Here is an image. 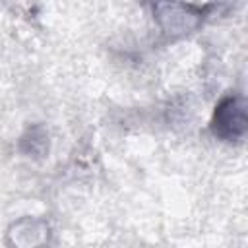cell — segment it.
<instances>
[{
    "label": "cell",
    "instance_id": "6da1fadb",
    "mask_svg": "<svg viewBox=\"0 0 248 248\" xmlns=\"http://www.w3.org/2000/svg\"><path fill=\"white\" fill-rule=\"evenodd\" d=\"M209 130L215 138L223 141H238L248 130V112L246 99L238 93L225 95L213 110Z\"/></svg>",
    "mask_w": 248,
    "mask_h": 248
},
{
    "label": "cell",
    "instance_id": "7a4b0ae2",
    "mask_svg": "<svg viewBox=\"0 0 248 248\" xmlns=\"http://www.w3.org/2000/svg\"><path fill=\"white\" fill-rule=\"evenodd\" d=\"M205 8L192 6V4H157L153 6V12H155L157 23L167 35L180 37L194 31L202 23Z\"/></svg>",
    "mask_w": 248,
    "mask_h": 248
}]
</instances>
